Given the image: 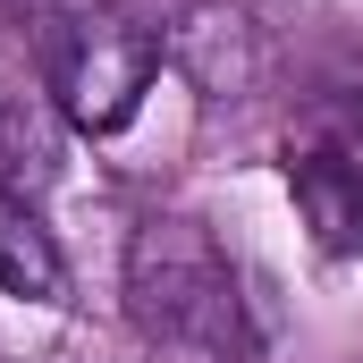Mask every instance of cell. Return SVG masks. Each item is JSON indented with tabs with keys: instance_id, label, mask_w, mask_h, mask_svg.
<instances>
[{
	"instance_id": "7a4b0ae2",
	"label": "cell",
	"mask_w": 363,
	"mask_h": 363,
	"mask_svg": "<svg viewBox=\"0 0 363 363\" xmlns=\"http://www.w3.org/2000/svg\"><path fill=\"white\" fill-rule=\"evenodd\" d=\"M43 60H51V101H60V118L77 135H118L144 110L152 77L169 68L161 60V26H144L127 9H77V17H60Z\"/></svg>"
},
{
	"instance_id": "6da1fadb",
	"label": "cell",
	"mask_w": 363,
	"mask_h": 363,
	"mask_svg": "<svg viewBox=\"0 0 363 363\" xmlns=\"http://www.w3.org/2000/svg\"><path fill=\"white\" fill-rule=\"evenodd\" d=\"M127 313H135V330L152 347H178V355H203V363H245L254 355L237 262L186 211H152L127 237Z\"/></svg>"
},
{
	"instance_id": "277c9868",
	"label": "cell",
	"mask_w": 363,
	"mask_h": 363,
	"mask_svg": "<svg viewBox=\"0 0 363 363\" xmlns=\"http://www.w3.org/2000/svg\"><path fill=\"white\" fill-rule=\"evenodd\" d=\"M287 194H296V211H304V228L330 262L363 254V161L355 152H330V144L287 152Z\"/></svg>"
},
{
	"instance_id": "5b68a950",
	"label": "cell",
	"mask_w": 363,
	"mask_h": 363,
	"mask_svg": "<svg viewBox=\"0 0 363 363\" xmlns=\"http://www.w3.org/2000/svg\"><path fill=\"white\" fill-rule=\"evenodd\" d=\"M0 296H17V304H60L68 296V262H60L51 228L26 194H0Z\"/></svg>"
},
{
	"instance_id": "3957f363",
	"label": "cell",
	"mask_w": 363,
	"mask_h": 363,
	"mask_svg": "<svg viewBox=\"0 0 363 363\" xmlns=\"http://www.w3.org/2000/svg\"><path fill=\"white\" fill-rule=\"evenodd\" d=\"M161 60L178 77H194L211 101H237V93H254V77H262V34L228 0H178L169 26H161Z\"/></svg>"
},
{
	"instance_id": "8992f818",
	"label": "cell",
	"mask_w": 363,
	"mask_h": 363,
	"mask_svg": "<svg viewBox=\"0 0 363 363\" xmlns=\"http://www.w3.org/2000/svg\"><path fill=\"white\" fill-rule=\"evenodd\" d=\"M51 178H60V144H51L43 110L17 101V93H0V194H26L34 203Z\"/></svg>"
}]
</instances>
